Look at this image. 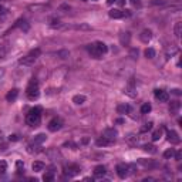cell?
Instances as JSON below:
<instances>
[{
    "label": "cell",
    "instance_id": "1",
    "mask_svg": "<svg viewBox=\"0 0 182 182\" xmlns=\"http://www.w3.org/2000/svg\"><path fill=\"white\" fill-rule=\"evenodd\" d=\"M40 121H41V108L40 107H34L26 115V122L30 127H39Z\"/></svg>",
    "mask_w": 182,
    "mask_h": 182
},
{
    "label": "cell",
    "instance_id": "2",
    "mask_svg": "<svg viewBox=\"0 0 182 182\" xmlns=\"http://www.w3.org/2000/svg\"><path fill=\"white\" fill-rule=\"evenodd\" d=\"M26 94L29 97V100H37L40 95L39 91V81L36 78H32L29 86H27V90H26Z\"/></svg>",
    "mask_w": 182,
    "mask_h": 182
},
{
    "label": "cell",
    "instance_id": "3",
    "mask_svg": "<svg viewBox=\"0 0 182 182\" xmlns=\"http://www.w3.org/2000/svg\"><path fill=\"white\" fill-rule=\"evenodd\" d=\"M40 53H41L40 48H34V50H32L27 55H24L23 58H20V60H19V64H22V65H32V64H34V61L39 58Z\"/></svg>",
    "mask_w": 182,
    "mask_h": 182
},
{
    "label": "cell",
    "instance_id": "4",
    "mask_svg": "<svg viewBox=\"0 0 182 182\" xmlns=\"http://www.w3.org/2000/svg\"><path fill=\"white\" fill-rule=\"evenodd\" d=\"M61 127H63V121L60 118H53L48 122V129H50L51 132H55V131L61 129Z\"/></svg>",
    "mask_w": 182,
    "mask_h": 182
},
{
    "label": "cell",
    "instance_id": "5",
    "mask_svg": "<svg viewBox=\"0 0 182 182\" xmlns=\"http://www.w3.org/2000/svg\"><path fill=\"white\" fill-rule=\"evenodd\" d=\"M166 140L172 144V145H175V144H179V141H181V138H179L178 132H176V131H174V129L166 131Z\"/></svg>",
    "mask_w": 182,
    "mask_h": 182
},
{
    "label": "cell",
    "instance_id": "6",
    "mask_svg": "<svg viewBox=\"0 0 182 182\" xmlns=\"http://www.w3.org/2000/svg\"><path fill=\"white\" fill-rule=\"evenodd\" d=\"M117 135H118V132H117V129H114V128H107V129H104V132H103V137H105V138L111 140L112 142L115 141Z\"/></svg>",
    "mask_w": 182,
    "mask_h": 182
},
{
    "label": "cell",
    "instance_id": "7",
    "mask_svg": "<svg viewBox=\"0 0 182 182\" xmlns=\"http://www.w3.org/2000/svg\"><path fill=\"white\" fill-rule=\"evenodd\" d=\"M155 97L157 100H159V103H166L169 100V94L164 90H155Z\"/></svg>",
    "mask_w": 182,
    "mask_h": 182
},
{
    "label": "cell",
    "instance_id": "8",
    "mask_svg": "<svg viewBox=\"0 0 182 182\" xmlns=\"http://www.w3.org/2000/svg\"><path fill=\"white\" fill-rule=\"evenodd\" d=\"M64 174L67 175V176H76V175L80 174V166H77V165H68L67 168H65Z\"/></svg>",
    "mask_w": 182,
    "mask_h": 182
},
{
    "label": "cell",
    "instance_id": "9",
    "mask_svg": "<svg viewBox=\"0 0 182 182\" xmlns=\"http://www.w3.org/2000/svg\"><path fill=\"white\" fill-rule=\"evenodd\" d=\"M117 174L119 178H125L128 175V165L125 164H118L117 165Z\"/></svg>",
    "mask_w": 182,
    "mask_h": 182
},
{
    "label": "cell",
    "instance_id": "10",
    "mask_svg": "<svg viewBox=\"0 0 182 182\" xmlns=\"http://www.w3.org/2000/svg\"><path fill=\"white\" fill-rule=\"evenodd\" d=\"M129 40H131V33L125 32V33H121L119 34V43L122 46H128L129 44Z\"/></svg>",
    "mask_w": 182,
    "mask_h": 182
},
{
    "label": "cell",
    "instance_id": "11",
    "mask_svg": "<svg viewBox=\"0 0 182 182\" xmlns=\"http://www.w3.org/2000/svg\"><path fill=\"white\" fill-rule=\"evenodd\" d=\"M151 37H152V32H151V30H148V29L142 30V32H141V34H140V40H141L142 43H148V41L151 40Z\"/></svg>",
    "mask_w": 182,
    "mask_h": 182
},
{
    "label": "cell",
    "instance_id": "12",
    "mask_svg": "<svg viewBox=\"0 0 182 182\" xmlns=\"http://www.w3.org/2000/svg\"><path fill=\"white\" fill-rule=\"evenodd\" d=\"M108 16H110L111 19H122V17H124V12H121L118 9H112V10L108 12Z\"/></svg>",
    "mask_w": 182,
    "mask_h": 182
},
{
    "label": "cell",
    "instance_id": "13",
    "mask_svg": "<svg viewBox=\"0 0 182 182\" xmlns=\"http://www.w3.org/2000/svg\"><path fill=\"white\" fill-rule=\"evenodd\" d=\"M17 95H19V90H17V88H13V90H10L7 94H6V100H7L9 103H12V101H14L17 98Z\"/></svg>",
    "mask_w": 182,
    "mask_h": 182
},
{
    "label": "cell",
    "instance_id": "14",
    "mask_svg": "<svg viewBox=\"0 0 182 182\" xmlns=\"http://www.w3.org/2000/svg\"><path fill=\"white\" fill-rule=\"evenodd\" d=\"M88 51H90V54H91V57H94V58H100L101 57V53L97 50V47H95V44H90L88 46Z\"/></svg>",
    "mask_w": 182,
    "mask_h": 182
},
{
    "label": "cell",
    "instance_id": "15",
    "mask_svg": "<svg viewBox=\"0 0 182 182\" xmlns=\"http://www.w3.org/2000/svg\"><path fill=\"white\" fill-rule=\"evenodd\" d=\"M117 111H118V114H128L129 111H131V107L128 105V104H119L118 107H117Z\"/></svg>",
    "mask_w": 182,
    "mask_h": 182
},
{
    "label": "cell",
    "instance_id": "16",
    "mask_svg": "<svg viewBox=\"0 0 182 182\" xmlns=\"http://www.w3.org/2000/svg\"><path fill=\"white\" fill-rule=\"evenodd\" d=\"M111 144H112V141L108 140V138H105V137H101V138L97 140V145H98V147H108Z\"/></svg>",
    "mask_w": 182,
    "mask_h": 182
},
{
    "label": "cell",
    "instance_id": "17",
    "mask_svg": "<svg viewBox=\"0 0 182 182\" xmlns=\"http://www.w3.org/2000/svg\"><path fill=\"white\" fill-rule=\"evenodd\" d=\"M44 164L41 162V161H36V162H33V165H32V168H33V171L34 172H40V171H43L44 169Z\"/></svg>",
    "mask_w": 182,
    "mask_h": 182
},
{
    "label": "cell",
    "instance_id": "18",
    "mask_svg": "<svg viewBox=\"0 0 182 182\" xmlns=\"http://www.w3.org/2000/svg\"><path fill=\"white\" fill-rule=\"evenodd\" d=\"M105 166L104 165H98L94 168V175L95 176H103V175H105Z\"/></svg>",
    "mask_w": 182,
    "mask_h": 182
},
{
    "label": "cell",
    "instance_id": "19",
    "mask_svg": "<svg viewBox=\"0 0 182 182\" xmlns=\"http://www.w3.org/2000/svg\"><path fill=\"white\" fill-rule=\"evenodd\" d=\"M95 47H97V50L101 53V54H104V53H107V50H108V47L104 44L103 41H97V43H94Z\"/></svg>",
    "mask_w": 182,
    "mask_h": 182
},
{
    "label": "cell",
    "instance_id": "20",
    "mask_svg": "<svg viewBox=\"0 0 182 182\" xmlns=\"http://www.w3.org/2000/svg\"><path fill=\"white\" fill-rule=\"evenodd\" d=\"M174 34H175V37H176V39H179V37H181V34H182V23H181V22H178V23L175 24Z\"/></svg>",
    "mask_w": 182,
    "mask_h": 182
},
{
    "label": "cell",
    "instance_id": "21",
    "mask_svg": "<svg viewBox=\"0 0 182 182\" xmlns=\"http://www.w3.org/2000/svg\"><path fill=\"white\" fill-rule=\"evenodd\" d=\"M179 108H181V103H179V101H172L171 105H169V111H171V114H175Z\"/></svg>",
    "mask_w": 182,
    "mask_h": 182
},
{
    "label": "cell",
    "instance_id": "22",
    "mask_svg": "<svg viewBox=\"0 0 182 182\" xmlns=\"http://www.w3.org/2000/svg\"><path fill=\"white\" fill-rule=\"evenodd\" d=\"M46 134H39V135H36L34 137V140H33V144H37V145H40L41 142H44L46 141Z\"/></svg>",
    "mask_w": 182,
    "mask_h": 182
},
{
    "label": "cell",
    "instance_id": "23",
    "mask_svg": "<svg viewBox=\"0 0 182 182\" xmlns=\"http://www.w3.org/2000/svg\"><path fill=\"white\" fill-rule=\"evenodd\" d=\"M73 103L77 104V105H81V104L86 103V97L84 95H74L73 97Z\"/></svg>",
    "mask_w": 182,
    "mask_h": 182
},
{
    "label": "cell",
    "instance_id": "24",
    "mask_svg": "<svg viewBox=\"0 0 182 182\" xmlns=\"http://www.w3.org/2000/svg\"><path fill=\"white\" fill-rule=\"evenodd\" d=\"M124 93H125V94H128V95H129V97H132V98H134V97H137V93H135V88L132 87V83H129V87H127V88H125V91H124Z\"/></svg>",
    "mask_w": 182,
    "mask_h": 182
},
{
    "label": "cell",
    "instance_id": "25",
    "mask_svg": "<svg viewBox=\"0 0 182 182\" xmlns=\"http://www.w3.org/2000/svg\"><path fill=\"white\" fill-rule=\"evenodd\" d=\"M142 150L145 152H150V154H155L157 152V147H154V145H151V144H145L142 147Z\"/></svg>",
    "mask_w": 182,
    "mask_h": 182
},
{
    "label": "cell",
    "instance_id": "26",
    "mask_svg": "<svg viewBox=\"0 0 182 182\" xmlns=\"http://www.w3.org/2000/svg\"><path fill=\"white\" fill-rule=\"evenodd\" d=\"M53 179H54V175H53V168H51V171H50V172H46V174H44V176H43V181L51 182Z\"/></svg>",
    "mask_w": 182,
    "mask_h": 182
},
{
    "label": "cell",
    "instance_id": "27",
    "mask_svg": "<svg viewBox=\"0 0 182 182\" xmlns=\"http://www.w3.org/2000/svg\"><path fill=\"white\" fill-rule=\"evenodd\" d=\"M151 110H152L151 104H150V103H145V104L142 105V107H141V114H148V112H150Z\"/></svg>",
    "mask_w": 182,
    "mask_h": 182
},
{
    "label": "cell",
    "instance_id": "28",
    "mask_svg": "<svg viewBox=\"0 0 182 182\" xmlns=\"http://www.w3.org/2000/svg\"><path fill=\"white\" fill-rule=\"evenodd\" d=\"M145 57H147V58H154V57H155V50L148 47L145 50Z\"/></svg>",
    "mask_w": 182,
    "mask_h": 182
},
{
    "label": "cell",
    "instance_id": "29",
    "mask_svg": "<svg viewBox=\"0 0 182 182\" xmlns=\"http://www.w3.org/2000/svg\"><path fill=\"white\" fill-rule=\"evenodd\" d=\"M16 168H17V174H19V175L24 174V165H23V162H22V161H17V162H16Z\"/></svg>",
    "mask_w": 182,
    "mask_h": 182
},
{
    "label": "cell",
    "instance_id": "30",
    "mask_svg": "<svg viewBox=\"0 0 182 182\" xmlns=\"http://www.w3.org/2000/svg\"><path fill=\"white\" fill-rule=\"evenodd\" d=\"M161 135H162V129H157V131H154V134H152V140H154V141H158L159 138H161Z\"/></svg>",
    "mask_w": 182,
    "mask_h": 182
},
{
    "label": "cell",
    "instance_id": "31",
    "mask_svg": "<svg viewBox=\"0 0 182 182\" xmlns=\"http://www.w3.org/2000/svg\"><path fill=\"white\" fill-rule=\"evenodd\" d=\"M174 154H175V151L171 148V150H166L165 152H164V157H165L166 159H169V158H172V157H174Z\"/></svg>",
    "mask_w": 182,
    "mask_h": 182
},
{
    "label": "cell",
    "instance_id": "32",
    "mask_svg": "<svg viewBox=\"0 0 182 182\" xmlns=\"http://www.w3.org/2000/svg\"><path fill=\"white\" fill-rule=\"evenodd\" d=\"M7 171V164L4 161H0V174H4Z\"/></svg>",
    "mask_w": 182,
    "mask_h": 182
},
{
    "label": "cell",
    "instance_id": "33",
    "mask_svg": "<svg viewBox=\"0 0 182 182\" xmlns=\"http://www.w3.org/2000/svg\"><path fill=\"white\" fill-rule=\"evenodd\" d=\"M166 1L165 0H151V4L152 6H162V4H165Z\"/></svg>",
    "mask_w": 182,
    "mask_h": 182
},
{
    "label": "cell",
    "instance_id": "34",
    "mask_svg": "<svg viewBox=\"0 0 182 182\" xmlns=\"http://www.w3.org/2000/svg\"><path fill=\"white\" fill-rule=\"evenodd\" d=\"M151 128H152V122H147V124H144V127L141 128V132H147V131H150Z\"/></svg>",
    "mask_w": 182,
    "mask_h": 182
},
{
    "label": "cell",
    "instance_id": "35",
    "mask_svg": "<svg viewBox=\"0 0 182 182\" xmlns=\"http://www.w3.org/2000/svg\"><path fill=\"white\" fill-rule=\"evenodd\" d=\"M174 157H175L176 161H181L182 159V151H176V152L174 154Z\"/></svg>",
    "mask_w": 182,
    "mask_h": 182
},
{
    "label": "cell",
    "instance_id": "36",
    "mask_svg": "<svg viewBox=\"0 0 182 182\" xmlns=\"http://www.w3.org/2000/svg\"><path fill=\"white\" fill-rule=\"evenodd\" d=\"M131 4L134 7H141V0H131Z\"/></svg>",
    "mask_w": 182,
    "mask_h": 182
},
{
    "label": "cell",
    "instance_id": "37",
    "mask_svg": "<svg viewBox=\"0 0 182 182\" xmlns=\"http://www.w3.org/2000/svg\"><path fill=\"white\" fill-rule=\"evenodd\" d=\"M6 51H7L6 47H1V46H0V58H3V57L6 55Z\"/></svg>",
    "mask_w": 182,
    "mask_h": 182
},
{
    "label": "cell",
    "instance_id": "38",
    "mask_svg": "<svg viewBox=\"0 0 182 182\" xmlns=\"http://www.w3.org/2000/svg\"><path fill=\"white\" fill-rule=\"evenodd\" d=\"M58 26H60V20L53 19V20H51V27H58Z\"/></svg>",
    "mask_w": 182,
    "mask_h": 182
},
{
    "label": "cell",
    "instance_id": "39",
    "mask_svg": "<svg viewBox=\"0 0 182 182\" xmlns=\"http://www.w3.org/2000/svg\"><path fill=\"white\" fill-rule=\"evenodd\" d=\"M131 57H132V58H137V57H138V50L132 48V50H131Z\"/></svg>",
    "mask_w": 182,
    "mask_h": 182
},
{
    "label": "cell",
    "instance_id": "40",
    "mask_svg": "<svg viewBox=\"0 0 182 182\" xmlns=\"http://www.w3.org/2000/svg\"><path fill=\"white\" fill-rule=\"evenodd\" d=\"M9 140H10V141H17L19 137H17L16 134H12V135H9Z\"/></svg>",
    "mask_w": 182,
    "mask_h": 182
},
{
    "label": "cell",
    "instance_id": "41",
    "mask_svg": "<svg viewBox=\"0 0 182 182\" xmlns=\"http://www.w3.org/2000/svg\"><path fill=\"white\" fill-rule=\"evenodd\" d=\"M172 93H174L175 95H181L182 93H181V90H179V88H174V90H172Z\"/></svg>",
    "mask_w": 182,
    "mask_h": 182
},
{
    "label": "cell",
    "instance_id": "42",
    "mask_svg": "<svg viewBox=\"0 0 182 182\" xmlns=\"http://www.w3.org/2000/svg\"><path fill=\"white\" fill-rule=\"evenodd\" d=\"M6 12H7V9H6V7H3V6L0 4V14H4Z\"/></svg>",
    "mask_w": 182,
    "mask_h": 182
},
{
    "label": "cell",
    "instance_id": "43",
    "mask_svg": "<svg viewBox=\"0 0 182 182\" xmlns=\"http://www.w3.org/2000/svg\"><path fill=\"white\" fill-rule=\"evenodd\" d=\"M117 3L119 6H125V0H117Z\"/></svg>",
    "mask_w": 182,
    "mask_h": 182
},
{
    "label": "cell",
    "instance_id": "44",
    "mask_svg": "<svg viewBox=\"0 0 182 182\" xmlns=\"http://www.w3.org/2000/svg\"><path fill=\"white\" fill-rule=\"evenodd\" d=\"M117 0H107V4H112V3H115Z\"/></svg>",
    "mask_w": 182,
    "mask_h": 182
},
{
    "label": "cell",
    "instance_id": "45",
    "mask_svg": "<svg viewBox=\"0 0 182 182\" xmlns=\"http://www.w3.org/2000/svg\"><path fill=\"white\" fill-rule=\"evenodd\" d=\"M122 122H124V119H122V118H118V119H117V124H122Z\"/></svg>",
    "mask_w": 182,
    "mask_h": 182
},
{
    "label": "cell",
    "instance_id": "46",
    "mask_svg": "<svg viewBox=\"0 0 182 182\" xmlns=\"http://www.w3.org/2000/svg\"><path fill=\"white\" fill-rule=\"evenodd\" d=\"M83 1H87V0H83Z\"/></svg>",
    "mask_w": 182,
    "mask_h": 182
},
{
    "label": "cell",
    "instance_id": "47",
    "mask_svg": "<svg viewBox=\"0 0 182 182\" xmlns=\"http://www.w3.org/2000/svg\"><path fill=\"white\" fill-rule=\"evenodd\" d=\"M93 1H97V0H93Z\"/></svg>",
    "mask_w": 182,
    "mask_h": 182
}]
</instances>
